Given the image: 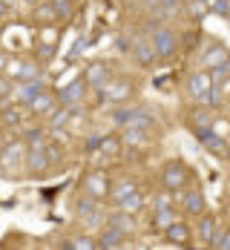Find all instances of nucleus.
I'll return each instance as SVG.
<instances>
[{"label": "nucleus", "instance_id": "obj_1", "mask_svg": "<svg viewBox=\"0 0 230 250\" xmlns=\"http://www.w3.org/2000/svg\"><path fill=\"white\" fill-rule=\"evenodd\" d=\"M150 43H153L155 55H161V58H170V55L176 52V35H173L170 29H155L153 38H150Z\"/></svg>", "mask_w": 230, "mask_h": 250}, {"label": "nucleus", "instance_id": "obj_2", "mask_svg": "<svg viewBox=\"0 0 230 250\" xmlns=\"http://www.w3.org/2000/svg\"><path fill=\"white\" fill-rule=\"evenodd\" d=\"M184 181H187V170H184L181 164H170V167L164 170V187L179 190V187H184Z\"/></svg>", "mask_w": 230, "mask_h": 250}, {"label": "nucleus", "instance_id": "obj_3", "mask_svg": "<svg viewBox=\"0 0 230 250\" xmlns=\"http://www.w3.org/2000/svg\"><path fill=\"white\" fill-rule=\"evenodd\" d=\"M210 89H213V78L207 75V72H199V75L190 78V92H193L196 98H205L207 101Z\"/></svg>", "mask_w": 230, "mask_h": 250}, {"label": "nucleus", "instance_id": "obj_4", "mask_svg": "<svg viewBox=\"0 0 230 250\" xmlns=\"http://www.w3.org/2000/svg\"><path fill=\"white\" fill-rule=\"evenodd\" d=\"M199 141H202L210 152H216V155H225V152H228V144H225L216 132H210L207 126H205V129H199Z\"/></svg>", "mask_w": 230, "mask_h": 250}, {"label": "nucleus", "instance_id": "obj_5", "mask_svg": "<svg viewBox=\"0 0 230 250\" xmlns=\"http://www.w3.org/2000/svg\"><path fill=\"white\" fill-rule=\"evenodd\" d=\"M132 52H135V58H138L141 63H153L155 61V49L147 38H135V41H132Z\"/></svg>", "mask_w": 230, "mask_h": 250}, {"label": "nucleus", "instance_id": "obj_6", "mask_svg": "<svg viewBox=\"0 0 230 250\" xmlns=\"http://www.w3.org/2000/svg\"><path fill=\"white\" fill-rule=\"evenodd\" d=\"M81 219H84V225L86 227H98L101 225V210L92 204V201H81Z\"/></svg>", "mask_w": 230, "mask_h": 250}, {"label": "nucleus", "instance_id": "obj_7", "mask_svg": "<svg viewBox=\"0 0 230 250\" xmlns=\"http://www.w3.org/2000/svg\"><path fill=\"white\" fill-rule=\"evenodd\" d=\"M23 144H12V147H9V150L3 152V155H0V164H3V167H6V170H15V167H18V164H21V158H23Z\"/></svg>", "mask_w": 230, "mask_h": 250}, {"label": "nucleus", "instance_id": "obj_8", "mask_svg": "<svg viewBox=\"0 0 230 250\" xmlns=\"http://www.w3.org/2000/svg\"><path fill=\"white\" fill-rule=\"evenodd\" d=\"M29 104H32V112H38V115H52L55 112V98L52 95H43V92H38Z\"/></svg>", "mask_w": 230, "mask_h": 250}, {"label": "nucleus", "instance_id": "obj_9", "mask_svg": "<svg viewBox=\"0 0 230 250\" xmlns=\"http://www.w3.org/2000/svg\"><path fill=\"white\" fill-rule=\"evenodd\" d=\"M167 239L173 242V245H187V239H190V230L184 222H173V225L167 227Z\"/></svg>", "mask_w": 230, "mask_h": 250}, {"label": "nucleus", "instance_id": "obj_10", "mask_svg": "<svg viewBox=\"0 0 230 250\" xmlns=\"http://www.w3.org/2000/svg\"><path fill=\"white\" fill-rule=\"evenodd\" d=\"M61 98H63V104H66V106H72V104H78V101L84 98V83H81V81H75V83L63 86Z\"/></svg>", "mask_w": 230, "mask_h": 250}, {"label": "nucleus", "instance_id": "obj_11", "mask_svg": "<svg viewBox=\"0 0 230 250\" xmlns=\"http://www.w3.org/2000/svg\"><path fill=\"white\" fill-rule=\"evenodd\" d=\"M46 164H49V158H46V147H38V150L29 152V167H32L35 173L46 170Z\"/></svg>", "mask_w": 230, "mask_h": 250}, {"label": "nucleus", "instance_id": "obj_12", "mask_svg": "<svg viewBox=\"0 0 230 250\" xmlns=\"http://www.w3.org/2000/svg\"><path fill=\"white\" fill-rule=\"evenodd\" d=\"M86 190H89V193H92L95 199L106 196V181H104V175H101V173L89 175V178H86Z\"/></svg>", "mask_w": 230, "mask_h": 250}, {"label": "nucleus", "instance_id": "obj_13", "mask_svg": "<svg viewBox=\"0 0 230 250\" xmlns=\"http://www.w3.org/2000/svg\"><path fill=\"white\" fill-rule=\"evenodd\" d=\"M121 239H124V233L118 230V227H112V230H106L101 236V242H98V248H106V250H112V248H118L121 245Z\"/></svg>", "mask_w": 230, "mask_h": 250}, {"label": "nucleus", "instance_id": "obj_14", "mask_svg": "<svg viewBox=\"0 0 230 250\" xmlns=\"http://www.w3.org/2000/svg\"><path fill=\"white\" fill-rule=\"evenodd\" d=\"M228 61V52L222 49V46H210V49L205 52V63L207 66H222Z\"/></svg>", "mask_w": 230, "mask_h": 250}, {"label": "nucleus", "instance_id": "obj_15", "mask_svg": "<svg viewBox=\"0 0 230 250\" xmlns=\"http://www.w3.org/2000/svg\"><path fill=\"white\" fill-rule=\"evenodd\" d=\"M38 92H41V81H38V78H32V81H26L23 86L18 89V98H21V101H32Z\"/></svg>", "mask_w": 230, "mask_h": 250}, {"label": "nucleus", "instance_id": "obj_16", "mask_svg": "<svg viewBox=\"0 0 230 250\" xmlns=\"http://www.w3.org/2000/svg\"><path fill=\"white\" fill-rule=\"evenodd\" d=\"M118 204H121V210H124V213H135V210H141V204H144V199H141V193L135 190V193H129L127 199H121Z\"/></svg>", "mask_w": 230, "mask_h": 250}, {"label": "nucleus", "instance_id": "obj_17", "mask_svg": "<svg viewBox=\"0 0 230 250\" xmlns=\"http://www.w3.org/2000/svg\"><path fill=\"white\" fill-rule=\"evenodd\" d=\"M184 207H187V213H202L205 210V196L202 193H190L187 201H184Z\"/></svg>", "mask_w": 230, "mask_h": 250}, {"label": "nucleus", "instance_id": "obj_18", "mask_svg": "<svg viewBox=\"0 0 230 250\" xmlns=\"http://www.w3.org/2000/svg\"><path fill=\"white\" fill-rule=\"evenodd\" d=\"M155 222H158V227H170L173 222H176V216H173V210H170V207H158Z\"/></svg>", "mask_w": 230, "mask_h": 250}, {"label": "nucleus", "instance_id": "obj_19", "mask_svg": "<svg viewBox=\"0 0 230 250\" xmlns=\"http://www.w3.org/2000/svg\"><path fill=\"white\" fill-rule=\"evenodd\" d=\"M106 69H104V66H92V69H89V81H92V83H95V86H106Z\"/></svg>", "mask_w": 230, "mask_h": 250}, {"label": "nucleus", "instance_id": "obj_20", "mask_svg": "<svg viewBox=\"0 0 230 250\" xmlns=\"http://www.w3.org/2000/svg\"><path fill=\"white\" fill-rule=\"evenodd\" d=\"M66 248H72V250H92V248H98L92 239H86V236H81V239H72Z\"/></svg>", "mask_w": 230, "mask_h": 250}, {"label": "nucleus", "instance_id": "obj_21", "mask_svg": "<svg viewBox=\"0 0 230 250\" xmlns=\"http://www.w3.org/2000/svg\"><path fill=\"white\" fill-rule=\"evenodd\" d=\"M135 190H138V187H135L132 181H121V184L115 187V199H118V201H121V199H127L129 193H135Z\"/></svg>", "mask_w": 230, "mask_h": 250}, {"label": "nucleus", "instance_id": "obj_22", "mask_svg": "<svg viewBox=\"0 0 230 250\" xmlns=\"http://www.w3.org/2000/svg\"><path fill=\"white\" fill-rule=\"evenodd\" d=\"M213 230H216V225H213V219H205V222L199 225V236H202L205 242H213Z\"/></svg>", "mask_w": 230, "mask_h": 250}, {"label": "nucleus", "instance_id": "obj_23", "mask_svg": "<svg viewBox=\"0 0 230 250\" xmlns=\"http://www.w3.org/2000/svg\"><path fill=\"white\" fill-rule=\"evenodd\" d=\"M55 18H69V0H52Z\"/></svg>", "mask_w": 230, "mask_h": 250}, {"label": "nucleus", "instance_id": "obj_24", "mask_svg": "<svg viewBox=\"0 0 230 250\" xmlns=\"http://www.w3.org/2000/svg\"><path fill=\"white\" fill-rule=\"evenodd\" d=\"M66 121H69V109H61V112L55 109V112H52V124L55 126H63Z\"/></svg>", "mask_w": 230, "mask_h": 250}, {"label": "nucleus", "instance_id": "obj_25", "mask_svg": "<svg viewBox=\"0 0 230 250\" xmlns=\"http://www.w3.org/2000/svg\"><path fill=\"white\" fill-rule=\"evenodd\" d=\"M112 227H118L121 233L129 230V216H127V213H124V216H115V219H112Z\"/></svg>", "mask_w": 230, "mask_h": 250}, {"label": "nucleus", "instance_id": "obj_26", "mask_svg": "<svg viewBox=\"0 0 230 250\" xmlns=\"http://www.w3.org/2000/svg\"><path fill=\"white\" fill-rule=\"evenodd\" d=\"M26 138H29V144H43V129H38V126H35V129H29V135H26Z\"/></svg>", "mask_w": 230, "mask_h": 250}, {"label": "nucleus", "instance_id": "obj_27", "mask_svg": "<svg viewBox=\"0 0 230 250\" xmlns=\"http://www.w3.org/2000/svg\"><path fill=\"white\" fill-rule=\"evenodd\" d=\"M109 95H112V98H127V95H129V86H127V83L112 86V89H109Z\"/></svg>", "mask_w": 230, "mask_h": 250}, {"label": "nucleus", "instance_id": "obj_28", "mask_svg": "<svg viewBox=\"0 0 230 250\" xmlns=\"http://www.w3.org/2000/svg\"><path fill=\"white\" fill-rule=\"evenodd\" d=\"M213 245H216V248H222V250H230V230H228V233H222L219 239H213Z\"/></svg>", "mask_w": 230, "mask_h": 250}, {"label": "nucleus", "instance_id": "obj_29", "mask_svg": "<svg viewBox=\"0 0 230 250\" xmlns=\"http://www.w3.org/2000/svg\"><path fill=\"white\" fill-rule=\"evenodd\" d=\"M3 121H6V124H18V121H21V115H18V109H6V115H3Z\"/></svg>", "mask_w": 230, "mask_h": 250}, {"label": "nucleus", "instance_id": "obj_30", "mask_svg": "<svg viewBox=\"0 0 230 250\" xmlns=\"http://www.w3.org/2000/svg\"><path fill=\"white\" fill-rule=\"evenodd\" d=\"M38 18H55V9L52 6H41L38 9Z\"/></svg>", "mask_w": 230, "mask_h": 250}, {"label": "nucleus", "instance_id": "obj_31", "mask_svg": "<svg viewBox=\"0 0 230 250\" xmlns=\"http://www.w3.org/2000/svg\"><path fill=\"white\" fill-rule=\"evenodd\" d=\"M210 3H213V9H216L219 15H225V12H228V3H225V0H210Z\"/></svg>", "mask_w": 230, "mask_h": 250}, {"label": "nucleus", "instance_id": "obj_32", "mask_svg": "<svg viewBox=\"0 0 230 250\" xmlns=\"http://www.w3.org/2000/svg\"><path fill=\"white\" fill-rule=\"evenodd\" d=\"M161 3H167V6H176V3H179V0H161Z\"/></svg>", "mask_w": 230, "mask_h": 250}, {"label": "nucleus", "instance_id": "obj_33", "mask_svg": "<svg viewBox=\"0 0 230 250\" xmlns=\"http://www.w3.org/2000/svg\"><path fill=\"white\" fill-rule=\"evenodd\" d=\"M3 63H6V58H3V55H0V66H3Z\"/></svg>", "mask_w": 230, "mask_h": 250}, {"label": "nucleus", "instance_id": "obj_34", "mask_svg": "<svg viewBox=\"0 0 230 250\" xmlns=\"http://www.w3.org/2000/svg\"><path fill=\"white\" fill-rule=\"evenodd\" d=\"M3 9H6V6H3V0H0V15H3Z\"/></svg>", "mask_w": 230, "mask_h": 250}, {"label": "nucleus", "instance_id": "obj_35", "mask_svg": "<svg viewBox=\"0 0 230 250\" xmlns=\"http://www.w3.org/2000/svg\"><path fill=\"white\" fill-rule=\"evenodd\" d=\"M225 155H228V161H230V150H228V152H225Z\"/></svg>", "mask_w": 230, "mask_h": 250}, {"label": "nucleus", "instance_id": "obj_36", "mask_svg": "<svg viewBox=\"0 0 230 250\" xmlns=\"http://www.w3.org/2000/svg\"><path fill=\"white\" fill-rule=\"evenodd\" d=\"M26 3H38V0H26Z\"/></svg>", "mask_w": 230, "mask_h": 250}]
</instances>
